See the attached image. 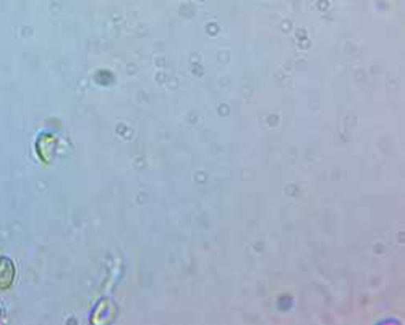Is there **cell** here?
I'll return each instance as SVG.
<instances>
[{"label":"cell","mask_w":405,"mask_h":325,"mask_svg":"<svg viewBox=\"0 0 405 325\" xmlns=\"http://www.w3.org/2000/svg\"><path fill=\"white\" fill-rule=\"evenodd\" d=\"M16 269L12 259L0 256V290H8L15 282Z\"/></svg>","instance_id":"1"}]
</instances>
